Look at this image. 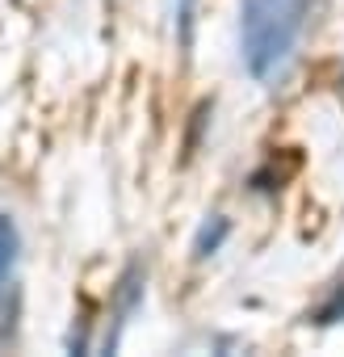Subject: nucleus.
<instances>
[{
	"label": "nucleus",
	"instance_id": "obj_3",
	"mask_svg": "<svg viewBox=\"0 0 344 357\" xmlns=\"http://www.w3.org/2000/svg\"><path fill=\"white\" fill-rule=\"evenodd\" d=\"M223 236H227V223H223V219H214V231H210V223H206V227H202V236H198V248H194V252H198V257L214 252Z\"/></svg>",
	"mask_w": 344,
	"mask_h": 357
},
{
	"label": "nucleus",
	"instance_id": "obj_4",
	"mask_svg": "<svg viewBox=\"0 0 344 357\" xmlns=\"http://www.w3.org/2000/svg\"><path fill=\"white\" fill-rule=\"evenodd\" d=\"M189 13V0H177V17H185Z\"/></svg>",
	"mask_w": 344,
	"mask_h": 357
},
{
	"label": "nucleus",
	"instance_id": "obj_1",
	"mask_svg": "<svg viewBox=\"0 0 344 357\" xmlns=\"http://www.w3.org/2000/svg\"><path fill=\"white\" fill-rule=\"evenodd\" d=\"M302 17H306V0H244L240 38H244V63L256 80L273 76L290 59Z\"/></svg>",
	"mask_w": 344,
	"mask_h": 357
},
{
	"label": "nucleus",
	"instance_id": "obj_2",
	"mask_svg": "<svg viewBox=\"0 0 344 357\" xmlns=\"http://www.w3.org/2000/svg\"><path fill=\"white\" fill-rule=\"evenodd\" d=\"M13 265H17V223L9 215H0V286L9 282Z\"/></svg>",
	"mask_w": 344,
	"mask_h": 357
}]
</instances>
